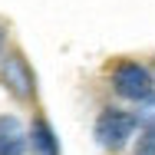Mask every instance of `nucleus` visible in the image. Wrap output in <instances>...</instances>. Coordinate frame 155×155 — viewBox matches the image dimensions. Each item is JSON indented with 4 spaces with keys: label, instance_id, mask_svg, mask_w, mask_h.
Segmentation results:
<instances>
[{
    "label": "nucleus",
    "instance_id": "nucleus-2",
    "mask_svg": "<svg viewBox=\"0 0 155 155\" xmlns=\"http://www.w3.org/2000/svg\"><path fill=\"white\" fill-rule=\"evenodd\" d=\"M112 89L122 96V99H149L152 96V76L145 66L132 60H122L112 69Z\"/></svg>",
    "mask_w": 155,
    "mask_h": 155
},
{
    "label": "nucleus",
    "instance_id": "nucleus-3",
    "mask_svg": "<svg viewBox=\"0 0 155 155\" xmlns=\"http://www.w3.org/2000/svg\"><path fill=\"white\" fill-rule=\"evenodd\" d=\"M0 76H3V83L10 86L13 96H20V99H30V96H33V73H30V66L23 63L20 53H13V56L3 60Z\"/></svg>",
    "mask_w": 155,
    "mask_h": 155
},
{
    "label": "nucleus",
    "instance_id": "nucleus-5",
    "mask_svg": "<svg viewBox=\"0 0 155 155\" xmlns=\"http://www.w3.org/2000/svg\"><path fill=\"white\" fill-rule=\"evenodd\" d=\"M30 145H33V152L36 155H60V145H56V135H53V129L43 122V119H36L30 129Z\"/></svg>",
    "mask_w": 155,
    "mask_h": 155
},
{
    "label": "nucleus",
    "instance_id": "nucleus-1",
    "mask_svg": "<svg viewBox=\"0 0 155 155\" xmlns=\"http://www.w3.org/2000/svg\"><path fill=\"white\" fill-rule=\"evenodd\" d=\"M135 125H139V119L132 112H125V109H102L99 119H96V139L106 149H122L132 139Z\"/></svg>",
    "mask_w": 155,
    "mask_h": 155
},
{
    "label": "nucleus",
    "instance_id": "nucleus-7",
    "mask_svg": "<svg viewBox=\"0 0 155 155\" xmlns=\"http://www.w3.org/2000/svg\"><path fill=\"white\" fill-rule=\"evenodd\" d=\"M3 40H7V36H3V27H0V50H3Z\"/></svg>",
    "mask_w": 155,
    "mask_h": 155
},
{
    "label": "nucleus",
    "instance_id": "nucleus-4",
    "mask_svg": "<svg viewBox=\"0 0 155 155\" xmlns=\"http://www.w3.org/2000/svg\"><path fill=\"white\" fill-rule=\"evenodd\" d=\"M27 145V132L13 116H0V155H20Z\"/></svg>",
    "mask_w": 155,
    "mask_h": 155
},
{
    "label": "nucleus",
    "instance_id": "nucleus-6",
    "mask_svg": "<svg viewBox=\"0 0 155 155\" xmlns=\"http://www.w3.org/2000/svg\"><path fill=\"white\" fill-rule=\"evenodd\" d=\"M135 155H155V129L142 132V139L135 142Z\"/></svg>",
    "mask_w": 155,
    "mask_h": 155
}]
</instances>
